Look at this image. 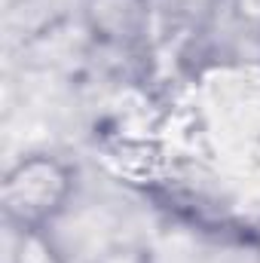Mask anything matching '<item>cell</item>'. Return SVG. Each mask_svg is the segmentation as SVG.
<instances>
[{
    "instance_id": "3",
    "label": "cell",
    "mask_w": 260,
    "mask_h": 263,
    "mask_svg": "<svg viewBox=\"0 0 260 263\" xmlns=\"http://www.w3.org/2000/svg\"><path fill=\"white\" fill-rule=\"evenodd\" d=\"M9 263H67L62 245L55 242L52 230H28L9 233Z\"/></svg>"
},
{
    "instance_id": "2",
    "label": "cell",
    "mask_w": 260,
    "mask_h": 263,
    "mask_svg": "<svg viewBox=\"0 0 260 263\" xmlns=\"http://www.w3.org/2000/svg\"><path fill=\"white\" fill-rule=\"evenodd\" d=\"M153 0H80L83 34L110 52H132L153 31Z\"/></svg>"
},
{
    "instance_id": "4",
    "label": "cell",
    "mask_w": 260,
    "mask_h": 263,
    "mask_svg": "<svg viewBox=\"0 0 260 263\" xmlns=\"http://www.w3.org/2000/svg\"><path fill=\"white\" fill-rule=\"evenodd\" d=\"M92 263H153L150 251L144 245H135V242H114V245H104Z\"/></svg>"
},
{
    "instance_id": "1",
    "label": "cell",
    "mask_w": 260,
    "mask_h": 263,
    "mask_svg": "<svg viewBox=\"0 0 260 263\" xmlns=\"http://www.w3.org/2000/svg\"><path fill=\"white\" fill-rule=\"evenodd\" d=\"M77 196V168L52 150H28L0 181V214L9 233L52 230Z\"/></svg>"
}]
</instances>
